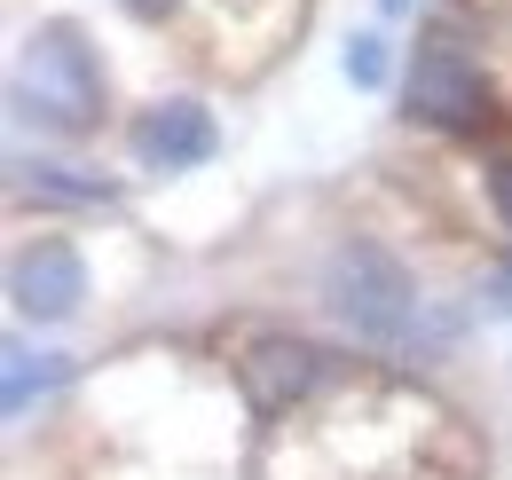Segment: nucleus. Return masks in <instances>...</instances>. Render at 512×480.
<instances>
[{"mask_svg":"<svg viewBox=\"0 0 512 480\" xmlns=\"http://www.w3.org/2000/svg\"><path fill=\"white\" fill-rule=\"evenodd\" d=\"M260 480H481V441L426 386L339 370L300 410L268 418Z\"/></svg>","mask_w":512,"mask_h":480,"instance_id":"obj_1","label":"nucleus"},{"mask_svg":"<svg viewBox=\"0 0 512 480\" xmlns=\"http://www.w3.org/2000/svg\"><path fill=\"white\" fill-rule=\"evenodd\" d=\"M16 119L48 126V134H87L103 119V63L87 48L79 24H40L32 48H24V71H16Z\"/></svg>","mask_w":512,"mask_h":480,"instance_id":"obj_2","label":"nucleus"},{"mask_svg":"<svg viewBox=\"0 0 512 480\" xmlns=\"http://www.w3.org/2000/svg\"><path fill=\"white\" fill-rule=\"evenodd\" d=\"M323 292L339 307V323L355 331V339H371V347H402L410 339V315H418V292H410V276H402V260L371 237H347L331 252V268H323Z\"/></svg>","mask_w":512,"mask_h":480,"instance_id":"obj_3","label":"nucleus"},{"mask_svg":"<svg viewBox=\"0 0 512 480\" xmlns=\"http://www.w3.org/2000/svg\"><path fill=\"white\" fill-rule=\"evenodd\" d=\"M402 103H410V119L442 126V134H481V126L497 119V103H489V87H481L473 56L457 48V32H426V48H418V63H410Z\"/></svg>","mask_w":512,"mask_h":480,"instance_id":"obj_4","label":"nucleus"},{"mask_svg":"<svg viewBox=\"0 0 512 480\" xmlns=\"http://www.w3.org/2000/svg\"><path fill=\"white\" fill-rule=\"evenodd\" d=\"M237 378H245V402H253L260 418H284V410H300L316 386L339 378V362L323 355L316 339H253L245 362H237Z\"/></svg>","mask_w":512,"mask_h":480,"instance_id":"obj_5","label":"nucleus"},{"mask_svg":"<svg viewBox=\"0 0 512 480\" xmlns=\"http://www.w3.org/2000/svg\"><path fill=\"white\" fill-rule=\"evenodd\" d=\"M8 300H16V315H32V323H64V315H79V300H87V260H79L64 237L24 244L16 268H8Z\"/></svg>","mask_w":512,"mask_h":480,"instance_id":"obj_6","label":"nucleus"},{"mask_svg":"<svg viewBox=\"0 0 512 480\" xmlns=\"http://www.w3.org/2000/svg\"><path fill=\"white\" fill-rule=\"evenodd\" d=\"M213 119L197 111V103H158V111H142L134 119V158L150 166V174H190L213 158Z\"/></svg>","mask_w":512,"mask_h":480,"instance_id":"obj_7","label":"nucleus"},{"mask_svg":"<svg viewBox=\"0 0 512 480\" xmlns=\"http://www.w3.org/2000/svg\"><path fill=\"white\" fill-rule=\"evenodd\" d=\"M16 189L48 205H111V181H79L71 166H16Z\"/></svg>","mask_w":512,"mask_h":480,"instance_id":"obj_8","label":"nucleus"},{"mask_svg":"<svg viewBox=\"0 0 512 480\" xmlns=\"http://www.w3.org/2000/svg\"><path fill=\"white\" fill-rule=\"evenodd\" d=\"M0 362H8V418H24V410H32V394L64 378V362H56V355H24V347H8Z\"/></svg>","mask_w":512,"mask_h":480,"instance_id":"obj_9","label":"nucleus"},{"mask_svg":"<svg viewBox=\"0 0 512 480\" xmlns=\"http://www.w3.org/2000/svg\"><path fill=\"white\" fill-rule=\"evenodd\" d=\"M379 71H386L379 40H355V48H347V79H355V87H379Z\"/></svg>","mask_w":512,"mask_h":480,"instance_id":"obj_10","label":"nucleus"},{"mask_svg":"<svg viewBox=\"0 0 512 480\" xmlns=\"http://www.w3.org/2000/svg\"><path fill=\"white\" fill-rule=\"evenodd\" d=\"M489 205H497V221L512 229V158H497V166H489Z\"/></svg>","mask_w":512,"mask_h":480,"instance_id":"obj_11","label":"nucleus"},{"mask_svg":"<svg viewBox=\"0 0 512 480\" xmlns=\"http://www.w3.org/2000/svg\"><path fill=\"white\" fill-rule=\"evenodd\" d=\"M489 300L512 315V260H505V268H489Z\"/></svg>","mask_w":512,"mask_h":480,"instance_id":"obj_12","label":"nucleus"},{"mask_svg":"<svg viewBox=\"0 0 512 480\" xmlns=\"http://www.w3.org/2000/svg\"><path fill=\"white\" fill-rule=\"evenodd\" d=\"M134 16H166V0H127Z\"/></svg>","mask_w":512,"mask_h":480,"instance_id":"obj_13","label":"nucleus"},{"mask_svg":"<svg viewBox=\"0 0 512 480\" xmlns=\"http://www.w3.org/2000/svg\"><path fill=\"white\" fill-rule=\"evenodd\" d=\"M386 8H410V0H386Z\"/></svg>","mask_w":512,"mask_h":480,"instance_id":"obj_14","label":"nucleus"}]
</instances>
